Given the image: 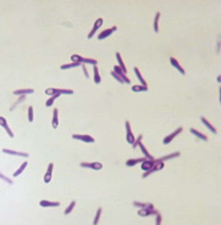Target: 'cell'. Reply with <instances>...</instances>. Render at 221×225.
<instances>
[{
  "instance_id": "6da1fadb",
  "label": "cell",
  "mask_w": 221,
  "mask_h": 225,
  "mask_svg": "<svg viewBox=\"0 0 221 225\" xmlns=\"http://www.w3.org/2000/svg\"><path fill=\"white\" fill-rule=\"evenodd\" d=\"M45 94L47 95H54L56 94H65V95H72L74 91L72 89H58V88H49L45 90Z\"/></svg>"
},
{
  "instance_id": "7a4b0ae2",
  "label": "cell",
  "mask_w": 221,
  "mask_h": 225,
  "mask_svg": "<svg viewBox=\"0 0 221 225\" xmlns=\"http://www.w3.org/2000/svg\"><path fill=\"white\" fill-rule=\"evenodd\" d=\"M71 59L73 62H79V63L81 64V62H83V63H86V64H92V65H97L98 64V61H97L96 59H90V58H85L83 57V56H80L78 54H74L71 56Z\"/></svg>"
},
{
  "instance_id": "3957f363",
  "label": "cell",
  "mask_w": 221,
  "mask_h": 225,
  "mask_svg": "<svg viewBox=\"0 0 221 225\" xmlns=\"http://www.w3.org/2000/svg\"><path fill=\"white\" fill-rule=\"evenodd\" d=\"M154 160H155V159H154ZM164 162H156V161H155V164H154L152 168H151L149 170V171H148L147 172H145V174L142 175V178H146L148 176L150 175V174H153V173L163 169V168H164Z\"/></svg>"
},
{
  "instance_id": "277c9868",
  "label": "cell",
  "mask_w": 221,
  "mask_h": 225,
  "mask_svg": "<svg viewBox=\"0 0 221 225\" xmlns=\"http://www.w3.org/2000/svg\"><path fill=\"white\" fill-rule=\"evenodd\" d=\"M72 137L75 140H81L86 143H92L95 142L94 138L88 134H72Z\"/></svg>"
},
{
  "instance_id": "5b68a950",
  "label": "cell",
  "mask_w": 221,
  "mask_h": 225,
  "mask_svg": "<svg viewBox=\"0 0 221 225\" xmlns=\"http://www.w3.org/2000/svg\"><path fill=\"white\" fill-rule=\"evenodd\" d=\"M117 30V26H113L112 27H110V28H108L104 30L103 31H102L100 34L98 35V40H103V39H106L108 36H110V35L112 34L114 32H115L116 30Z\"/></svg>"
},
{
  "instance_id": "8992f818",
  "label": "cell",
  "mask_w": 221,
  "mask_h": 225,
  "mask_svg": "<svg viewBox=\"0 0 221 225\" xmlns=\"http://www.w3.org/2000/svg\"><path fill=\"white\" fill-rule=\"evenodd\" d=\"M125 128H126V140H127L128 143L133 144L135 141V137L133 135V132H132L131 127H130V124L129 121L125 122Z\"/></svg>"
},
{
  "instance_id": "52a82bcc",
  "label": "cell",
  "mask_w": 221,
  "mask_h": 225,
  "mask_svg": "<svg viewBox=\"0 0 221 225\" xmlns=\"http://www.w3.org/2000/svg\"><path fill=\"white\" fill-rule=\"evenodd\" d=\"M182 131H183V127H179L178 129L174 131L172 134L168 135V137H166L164 139V140H163V143H164V145L169 144L170 143H171V142L173 141V140L175 137H177L179 134H181V132H182Z\"/></svg>"
},
{
  "instance_id": "ba28073f",
  "label": "cell",
  "mask_w": 221,
  "mask_h": 225,
  "mask_svg": "<svg viewBox=\"0 0 221 225\" xmlns=\"http://www.w3.org/2000/svg\"><path fill=\"white\" fill-rule=\"evenodd\" d=\"M81 166L83 168H91V169L98 171L103 168V164L100 162H81Z\"/></svg>"
},
{
  "instance_id": "9c48e42d",
  "label": "cell",
  "mask_w": 221,
  "mask_h": 225,
  "mask_svg": "<svg viewBox=\"0 0 221 225\" xmlns=\"http://www.w3.org/2000/svg\"><path fill=\"white\" fill-rule=\"evenodd\" d=\"M103 19L102 18L97 19V21L94 22V26H93V28L91 29V32L88 33V39H91V38H92L93 36H94V34H95L96 32L97 31V30H98V29L100 28V27H101L102 25H103Z\"/></svg>"
},
{
  "instance_id": "30bf717a",
  "label": "cell",
  "mask_w": 221,
  "mask_h": 225,
  "mask_svg": "<svg viewBox=\"0 0 221 225\" xmlns=\"http://www.w3.org/2000/svg\"><path fill=\"white\" fill-rule=\"evenodd\" d=\"M2 152L6 154L9 155H13V156H21V157H29V154L25 153V152L22 151H17L11 150V149H2Z\"/></svg>"
},
{
  "instance_id": "8fae6325",
  "label": "cell",
  "mask_w": 221,
  "mask_h": 225,
  "mask_svg": "<svg viewBox=\"0 0 221 225\" xmlns=\"http://www.w3.org/2000/svg\"><path fill=\"white\" fill-rule=\"evenodd\" d=\"M0 126L4 128V129H5V131L8 133V134L9 135L10 137H11V138H14V133H13L12 130H11V128L9 127V126H8V123H7L6 120L5 119V117H2V116H0Z\"/></svg>"
},
{
  "instance_id": "7c38bea8",
  "label": "cell",
  "mask_w": 221,
  "mask_h": 225,
  "mask_svg": "<svg viewBox=\"0 0 221 225\" xmlns=\"http://www.w3.org/2000/svg\"><path fill=\"white\" fill-rule=\"evenodd\" d=\"M158 213H159V212L157 210H154V209H142V210L138 211V215L142 216V217L157 215Z\"/></svg>"
},
{
  "instance_id": "4fadbf2b",
  "label": "cell",
  "mask_w": 221,
  "mask_h": 225,
  "mask_svg": "<svg viewBox=\"0 0 221 225\" xmlns=\"http://www.w3.org/2000/svg\"><path fill=\"white\" fill-rule=\"evenodd\" d=\"M114 72H115L117 74V75H119V76L120 77V78H122V79L124 81L125 83H126V84H130V79H129L128 78L127 76L125 75V74L123 72V69H121V68L119 66H114Z\"/></svg>"
},
{
  "instance_id": "5bb4252c",
  "label": "cell",
  "mask_w": 221,
  "mask_h": 225,
  "mask_svg": "<svg viewBox=\"0 0 221 225\" xmlns=\"http://www.w3.org/2000/svg\"><path fill=\"white\" fill-rule=\"evenodd\" d=\"M53 168L54 165L53 163H49V166H48L47 171L46 173L44 175V178H43V181L46 184H48L50 182L51 179H52V171H53Z\"/></svg>"
},
{
  "instance_id": "9a60e30c",
  "label": "cell",
  "mask_w": 221,
  "mask_h": 225,
  "mask_svg": "<svg viewBox=\"0 0 221 225\" xmlns=\"http://www.w3.org/2000/svg\"><path fill=\"white\" fill-rule=\"evenodd\" d=\"M60 203L58 201H50L48 200H41L39 202V205L43 207H58L60 206Z\"/></svg>"
},
{
  "instance_id": "2e32d148",
  "label": "cell",
  "mask_w": 221,
  "mask_h": 225,
  "mask_svg": "<svg viewBox=\"0 0 221 225\" xmlns=\"http://www.w3.org/2000/svg\"><path fill=\"white\" fill-rule=\"evenodd\" d=\"M170 63L171 64L173 65V66H174V67L175 68V69H177V70H178L180 72V73H181L182 75H185L186 72H185V70H184V68L182 67V66L180 65V64L178 63V60H177L176 59H175L174 57H171L170 58Z\"/></svg>"
},
{
  "instance_id": "e0dca14e",
  "label": "cell",
  "mask_w": 221,
  "mask_h": 225,
  "mask_svg": "<svg viewBox=\"0 0 221 225\" xmlns=\"http://www.w3.org/2000/svg\"><path fill=\"white\" fill-rule=\"evenodd\" d=\"M58 110L57 108L54 109L53 110V115H52V126L54 129H56L58 126Z\"/></svg>"
},
{
  "instance_id": "ac0fdd59",
  "label": "cell",
  "mask_w": 221,
  "mask_h": 225,
  "mask_svg": "<svg viewBox=\"0 0 221 225\" xmlns=\"http://www.w3.org/2000/svg\"><path fill=\"white\" fill-rule=\"evenodd\" d=\"M133 206L136 207H139L142 209H154V205L150 202H139V201H133Z\"/></svg>"
},
{
  "instance_id": "d6986e66",
  "label": "cell",
  "mask_w": 221,
  "mask_h": 225,
  "mask_svg": "<svg viewBox=\"0 0 221 225\" xmlns=\"http://www.w3.org/2000/svg\"><path fill=\"white\" fill-rule=\"evenodd\" d=\"M154 164H155V160H154V159H150V160L146 159V160L142 162L141 168H142L143 171H149V170L153 166Z\"/></svg>"
},
{
  "instance_id": "ffe728a7",
  "label": "cell",
  "mask_w": 221,
  "mask_h": 225,
  "mask_svg": "<svg viewBox=\"0 0 221 225\" xmlns=\"http://www.w3.org/2000/svg\"><path fill=\"white\" fill-rule=\"evenodd\" d=\"M180 154H181V153H180L179 151L175 152V153H173V154H168V155H167V156H163V157L159 158V159H155V161H156V162H164V161H165V160H168V159H173V158L177 157V156H179Z\"/></svg>"
},
{
  "instance_id": "44dd1931",
  "label": "cell",
  "mask_w": 221,
  "mask_h": 225,
  "mask_svg": "<svg viewBox=\"0 0 221 225\" xmlns=\"http://www.w3.org/2000/svg\"><path fill=\"white\" fill-rule=\"evenodd\" d=\"M33 93H34V90H33V89H21L15 90L14 92V94L16 95H24Z\"/></svg>"
},
{
  "instance_id": "7402d4cb",
  "label": "cell",
  "mask_w": 221,
  "mask_h": 225,
  "mask_svg": "<svg viewBox=\"0 0 221 225\" xmlns=\"http://www.w3.org/2000/svg\"><path fill=\"white\" fill-rule=\"evenodd\" d=\"M146 159H147V158H145V157L137 158V159H128L127 162H126L125 165H127V166L132 167V166H133V165H136V164L140 163V162H142L143 161L146 160Z\"/></svg>"
},
{
  "instance_id": "603a6c76",
  "label": "cell",
  "mask_w": 221,
  "mask_h": 225,
  "mask_svg": "<svg viewBox=\"0 0 221 225\" xmlns=\"http://www.w3.org/2000/svg\"><path fill=\"white\" fill-rule=\"evenodd\" d=\"M116 57H117V61H118L120 67L123 69V72H124L125 74H126L127 73V69H126V66L125 65L124 61H123V59H122L121 56H120V53H118V52H117V53H116Z\"/></svg>"
},
{
  "instance_id": "cb8c5ba5",
  "label": "cell",
  "mask_w": 221,
  "mask_h": 225,
  "mask_svg": "<svg viewBox=\"0 0 221 225\" xmlns=\"http://www.w3.org/2000/svg\"><path fill=\"white\" fill-rule=\"evenodd\" d=\"M190 132H191L192 134H194L195 137H198V138H200V140H203V141H208V137H206V135L200 133V132H199L198 131H197L196 129H190Z\"/></svg>"
},
{
  "instance_id": "d4e9b609",
  "label": "cell",
  "mask_w": 221,
  "mask_h": 225,
  "mask_svg": "<svg viewBox=\"0 0 221 225\" xmlns=\"http://www.w3.org/2000/svg\"><path fill=\"white\" fill-rule=\"evenodd\" d=\"M138 146L140 147L141 151H142V154H143L145 156V158H147V159H153V156L152 155H151L148 152V151L147 150V149L145 148V146H144L143 143H142V141H141L140 143H139V145H138Z\"/></svg>"
},
{
  "instance_id": "484cf974",
  "label": "cell",
  "mask_w": 221,
  "mask_h": 225,
  "mask_svg": "<svg viewBox=\"0 0 221 225\" xmlns=\"http://www.w3.org/2000/svg\"><path fill=\"white\" fill-rule=\"evenodd\" d=\"M200 120H201L202 123H203V124H204L205 126H206V127H207L208 129H209V130H210L212 132V133H214V134H217V129H215V128L214 127V126H212V125L211 124V123H209V122L208 121V120H206V119L204 117H200Z\"/></svg>"
},
{
  "instance_id": "4316f807",
  "label": "cell",
  "mask_w": 221,
  "mask_h": 225,
  "mask_svg": "<svg viewBox=\"0 0 221 225\" xmlns=\"http://www.w3.org/2000/svg\"><path fill=\"white\" fill-rule=\"evenodd\" d=\"M93 69H94V81L95 82V84H99L101 82V77L99 73L98 67L96 65H94Z\"/></svg>"
},
{
  "instance_id": "83f0119b",
  "label": "cell",
  "mask_w": 221,
  "mask_h": 225,
  "mask_svg": "<svg viewBox=\"0 0 221 225\" xmlns=\"http://www.w3.org/2000/svg\"><path fill=\"white\" fill-rule=\"evenodd\" d=\"M132 91L135 92H146L148 90V86L143 85H134L131 88Z\"/></svg>"
},
{
  "instance_id": "f1b7e54d",
  "label": "cell",
  "mask_w": 221,
  "mask_h": 225,
  "mask_svg": "<svg viewBox=\"0 0 221 225\" xmlns=\"http://www.w3.org/2000/svg\"><path fill=\"white\" fill-rule=\"evenodd\" d=\"M134 69V72H135V74H136V77H137V78H138L139 81H140L141 84H142L143 86H147L146 81H145V80L144 79L143 76H142V74H141V72H140V71H139V68L134 67V69Z\"/></svg>"
},
{
  "instance_id": "f546056e",
  "label": "cell",
  "mask_w": 221,
  "mask_h": 225,
  "mask_svg": "<svg viewBox=\"0 0 221 225\" xmlns=\"http://www.w3.org/2000/svg\"><path fill=\"white\" fill-rule=\"evenodd\" d=\"M27 165H28V162H24L21 165V166L19 167V168H18V169L16 171V172L14 174V177H17L18 176H19L20 174H22V172L24 171V170L25 169L26 167L27 166Z\"/></svg>"
},
{
  "instance_id": "4dcf8cb0",
  "label": "cell",
  "mask_w": 221,
  "mask_h": 225,
  "mask_svg": "<svg viewBox=\"0 0 221 225\" xmlns=\"http://www.w3.org/2000/svg\"><path fill=\"white\" fill-rule=\"evenodd\" d=\"M81 64L79 62H72L71 64H63L62 66H61V69H70V68L76 67V66H81Z\"/></svg>"
},
{
  "instance_id": "1f68e13d",
  "label": "cell",
  "mask_w": 221,
  "mask_h": 225,
  "mask_svg": "<svg viewBox=\"0 0 221 225\" xmlns=\"http://www.w3.org/2000/svg\"><path fill=\"white\" fill-rule=\"evenodd\" d=\"M61 95H59V94H56V95H52V97H51L49 99H48L47 101H46V104H45V106H46V107H50L53 104V103L55 102V99H57L58 98H59L60 97Z\"/></svg>"
},
{
  "instance_id": "d6a6232c",
  "label": "cell",
  "mask_w": 221,
  "mask_h": 225,
  "mask_svg": "<svg viewBox=\"0 0 221 225\" xmlns=\"http://www.w3.org/2000/svg\"><path fill=\"white\" fill-rule=\"evenodd\" d=\"M160 16H161L160 12H157L156 15H155V19H154L153 21V28L155 33H158V21H159Z\"/></svg>"
},
{
  "instance_id": "836d02e7",
  "label": "cell",
  "mask_w": 221,
  "mask_h": 225,
  "mask_svg": "<svg viewBox=\"0 0 221 225\" xmlns=\"http://www.w3.org/2000/svg\"><path fill=\"white\" fill-rule=\"evenodd\" d=\"M75 204H76V201H75V200H73L72 201H71V203L69 204V205L68 206L67 208H66V210H65L64 214L67 215V214H69V213H70L72 211V210L74 209V207H75Z\"/></svg>"
},
{
  "instance_id": "e575fe53",
  "label": "cell",
  "mask_w": 221,
  "mask_h": 225,
  "mask_svg": "<svg viewBox=\"0 0 221 225\" xmlns=\"http://www.w3.org/2000/svg\"><path fill=\"white\" fill-rule=\"evenodd\" d=\"M102 210H103V209H102L101 207H100V208H99L98 210H97V214H96L95 218H94V224H98L99 220H100V216H101Z\"/></svg>"
},
{
  "instance_id": "d590c367",
  "label": "cell",
  "mask_w": 221,
  "mask_h": 225,
  "mask_svg": "<svg viewBox=\"0 0 221 225\" xmlns=\"http://www.w3.org/2000/svg\"><path fill=\"white\" fill-rule=\"evenodd\" d=\"M27 113H28V120L30 122H33V108L32 106L28 107V111H27Z\"/></svg>"
},
{
  "instance_id": "8d00e7d4",
  "label": "cell",
  "mask_w": 221,
  "mask_h": 225,
  "mask_svg": "<svg viewBox=\"0 0 221 225\" xmlns=\"http://www.w3.org/2000/svg\"><path fill=\"white\" fill-rule=\"evenodd\" d=\"M0 179H2V180H4L5 182H6L7 183L10 184V185H12V184L14 183V182H13L12 180L10 179L8 177L5 176L4 175V174H2V173H0Z\"/></svg>"
},
{
  "instance_id": "74e56055",
  "label": "cell",
  "mask_w": 221,
  "mask_h": 225,
  "mask_svg": "<svg viewBox=\"0 0 221 225\" xmlns=\"http://www.w3.org/2000/svg\"><path fill=\"white\" fill-rule=\"evenodd\" d=\"M110 75H112V76L114 77V78H115V79L117 80V81H118L119 82L121 83V84H124V83H125V82H124V81H123V80L122 79V78H120V77L119 76V75H117V74L115 72H114V71H113V72H110Z\"/></svg>"
},
{
  "instance_id": "f35d334b",
  "label": "cell",
  "mask_w": 221,
  "mask_h": 225,
  "mask_svg": "<svg viewBox=\"0 0 221 225\" xmlns=\"http://www.w3.org/2000/svg\"><path fill=\"white\" fill-rule=\"evenodd\" d=\"M142 137H143V135H142V134H140V135H139V137H138V138L136 139V140H135L134 143H133V144H132V145H133V149H135V148H136V146H137L138 145H139V143H140L141 140H142Z\"/></svg>"
},
{
  "instance_id": "ab89813d",
  "label": "cell",
  "mask_w": 221,
  "mask_h": 225,
  "mask_svg": "<svg viewBox=\"0 0 221 225\" xmlns=\"http://www.w3.org/2000/svg\"><path fill=\"white\" fill-rule=\"evenodd\" d=\"M161 221H162V217H161V215L160 214V213H158V214H157L156 221H155V224H158V225L161 224Z\"/></svg>"
},
{
  "instance_id": "60d3db41",
  "label": "cell",
  "mask_w": 221,
  "mask_h": 225,
  "mask_svg": "<svg viewBox=\"0 0 221 225\" xmlns=\"http://www.w3.org/2000/svg\"><path fill=\"white\" fill-rule=\"evenodd\" d=\"M82 67H83V71H84V74H85L86 77V78H89V74H88V71H87L86 67L85 65H84V64H83V65H82Z\"/></svg>"
},
{
  "instance_id": "b9f144b4",
  "label": "cell",
  "mask_w": 221,
  "mask_h": 225,
  "mask_svg": "<svg viewBox=\"0 0 221 225\" xmlns=\"http://www.w3.org/2000/svg\"><path fill=\"white\" fill-rule=\"evenodd\" d=\"M220 75H219V77H217V81L219 80V82L220 83Z\"/></svg>"
}]
</instances>
